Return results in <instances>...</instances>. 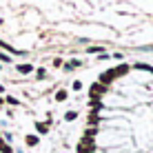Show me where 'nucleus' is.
Returning a JSON list of instances; mask_svg holds the SVG:
<instances>
[{"label": "nucleus", "mask_w": 153, "mask_h": 153, "mask_svg": "<svg viewBox=\"0 0 153 153\" xmlns=\"http://www.w3.org/2000/svg\"><path fill=\"white\" fill-rule=\"evenodd\" d=\"M107 89H109V87H104V84L93 82L91 89H89V98H91V100H102V96L107 93Z\"/></svg>", "instance_id": "nucleus-1"}, {"label": "nucleus", "mask_w": 153, "mask_h": 153, "mask_svg": "<svg viewBox=\"0 0 153 153\" xmlns=\"http://www.w3.org/2000/svg\"><path fill=\"white\" fill-rule=\"evenodd\" d=\"M115 78H118V76H115V71L111 69V71H104L102 76H100V80H98V82H100V84H104V87H109V84H111Z\"/></svg>", "instance_id": "nucleus-2"}, {"label": "nucleus", "mask_w": 153, "mask_h": 153, "mask_svg": "<svg viewBox=\"0 0 153 153\" xmlns=\"http://www.w3.org/2000/svg\"><path fill=\"white\" fill-rule=\"evenodd\" d=\"M129 69H131V67L129 65H120V67H115V76H126V73H129Z\"/></svg>", "instance_id": "nucleus-3"}, {"label": "nucleus", "mask_w": 153, "mask_h": 153, "mask_svg": "<svg viewBox=\"0 0 153 153\" xmlns=\"http://www.w3.org/2000/svg\"><path fill=\"white\" fill-rule=\"evenodd\" d=\"M67 96H69V93H67V89H60V91L56 93V100H58V102H65Z\"/></svg>", "instance_id": "nucleus-4"}, {"label": "nucleus", "mask_w": 153, "mask_h": 153, "mask_svg": "<svg viewBox=\"0 0 153 153\" xmlns=\"http://www.w3.org/2000/svg\"><path fill=\"white\" fill-rule=\"evenodd\" d=\"M36 129H38V133H47V131H49V122H38Z\"/></svg>", "instance_id": "nucleus-5"}, {"label": "nucleus", "mask_w": 153, "mask_h": 153, "mask_svg": "<svg viewBox=\"0 0 153 153\" xmlns=\"http://www.w3.org/2000/svg\"><path fill=\"white\" fill-rule=\"evenodd\" d=\"M25 142H27L29 146H36V144H38V135H27V138H25Z\"/></svg>", "instance_id": "nucleus-6"}, {"label": "nucleus", "mask_w": 153, "mask_h": 153, "mask_svg": "<svg viewBox=\"0 0 153 153\" xmlns=\"http://www.w3.org/2000/svg\"><path fill=\"white\" fill-rule=\"evenodd\" d=\"M76 118H78V111H67V113H65V120H67V122H73Z\"/></svg>", "instance_id": "nucleus-7"}, {"label": "nucleus", "mask_w": 153, "mask_h": 153, "mask_svg": "<svg viewBox=\"0 0 153 153\" xmlns=\"http://www.w3.org/2000/svg\"><path fill=\"white\" fill-rule=\"evenodd\" d=\"M18 71L20 73H31V71H33V67H31V65H18Z\"/></svg>", "instance_id": "nucleus-8"}, {"label": "nucleus", "mask_w": 153, "mask_h": 153, "mask_svg": "<svg viewBox=\"0 0 153 153\" xmlns=\"http://www.w3.org/2000/svg\"><path fill=\"white\" fill-rule=\"evenodd\" d=\"M71 87H73V91H80V89H82V82H80V80H76V82L71 84Z\"/></svg>", "instance_id": "nucleus-9"}, {"label": "nucleus", "mask_w": 153, "mask_h": 153, "mask_svg": "<svg viewBox=\"0 0 153 153\" xmlns=\"http://www.w3.org/2000/svg\"><path fill=\"white\" fill-rule=\"evenodd\" d=\"M7 102H9V104H13V107H16V104H20V102H18V100H16L13 96H7Z\"/></svg>", "instance_id": "nucleus-10"}, {"label": "nucleus", "mask_w": 153, "mask_h": 153, "mask_svg": "<svg viewBox=\"0 0 153 153\" xmlns=\"http://www.w3.org/2000/svg\"><path fill=\"white\" fill-rule=\"evenodd\" d=\"M45 76H47V71H45V69H38V78H40V80H42Z\"/></svg>", "instance_id": "nucleus-11"}, {"label": "nucleus", "mask_w": 153, "mask_h": 153, "mask_svg": "<svg viewBox=\"0 0 153 153\" xmlns=\"http://www.w3.org/2000/svg\"><path fill=\"white\" fill-rule=\"evenodd\" d=\"M0 60H2V62H9V56H4V53H0Z\"/></svg>", "instance_id": "nucleus-12"}, {"label": "nucleus", "mask_w": 153, "mask_h": 153, "mask_svg": "<svg viewBox=\"0 0 153 153\" xmlns=\"http://www.w3.org/2000/svg\"><path fill=\"white\" fill-rule=\"evenodd\" d=\"M2 91H4V89H2V84H0V93H2Z\"/></svg>", "instance_id": "nucleus-13"}, {"label": "nucleus", "mask_w": 153, "mask_h": 153, "mask_svg": "<svg viewBox=\"0 0 153 153\" xmlns=\"http://www.w3.org/2000/svg\"><path fill=\"white\" fill-rule=\"evenodd\" d=\"M0 104H2V98H0Z\"/></svg>", "instance_id": "nucleus-14"}, {"label": "nucleus", "mask_w": 153, "mask_h": 153, "mask_svg": "<svg viewBox=\"0 0 153 153\" xmlns=\"http://www.w3.org/2000/svg\"><path fill=\"white\" fill-rule=\"evenodd\" d=\"M151 73H153V67H151Z\"/></svg>", "instance_id": "nucleus-15"}]
</instances>
